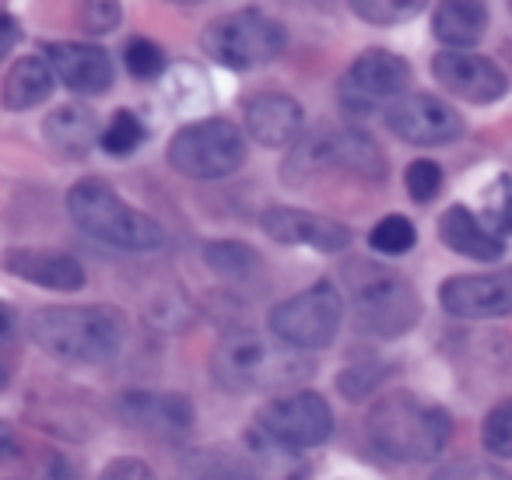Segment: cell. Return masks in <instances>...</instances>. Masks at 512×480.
<instances>
[{
  "label": "cell",
  "instance_id": "ffe728a7",
  "mask_svg": "<svg viewBox=\"0 0 512 480\" xmlns=\"http://www.w3.org/2000/svg\"><path fill=\"white\" fill-rule=\"evenodd\" d=\"M43 141H46V148L57 158H64V162H81V158H88V151H92L95 144H102L99 116H95V109L85 106V102L57 106L43 120Z\"/></svg>",
  "mask_w": 512,
  "mask_h": 480
},
{
  "label": "cell",
  "instance_id": "5b68a950",
  "mask_svg": "<svg viewBox=\"0 0 512 480\" xmlns=\"http://www.w3.org/2000/svg\"><path fill=\"white\" fill-rule=\"evenodd\" d=\"M341 281L362 330L393 340L418 326L421 298L404 274L376 260H348L341 270Z\"/></svg>",
  "mask_w": 512,
  "mask_h": 480
},
{
  "label": "cell",
  "instance_id": "3957f363",
  "mask_svg": "<svg viewBox=\"0 0 512 480\" xmlns=\"http://www.w3.org/2000/svg\"><path fill=\"white\" fill-rule=\"evenodd\" d=\"M214 382L232 393H278L313 375L306 351L281 344L278 337L264 340L253 330H232L218 340L211 354Z\"/></svg>",
  "mask_w": 512,
  "mask_h": 480
},
{
  "label": "cell",
  "instance_id": "74e56055",
  "mask_svg": "<svg viewBox=\"0 0 512 480\" xmlns=\"http://www.w3.org/2000/svg\"><path fill=\"white\" fill-rule=\"evenodd\" d=\"M292 4H302V8H316V11H330L337 0H292Z\"/></svg>",
  "mask_w": 512,
  "mask_h": 480
},
{
  "label": "cell",
  "instance_id": "ac0fdd59",
  "mask_svg": "<svg viewBox=\"0 0 512 480\" xmlns=\"http://www.w3.org/2000/svg\"><path fill=\"white\" fill-rule=\"evenodd\" d=\"M120 414L134 428L169 442H183L197 424L193 403L183 393H127L120 400Z\"/></svg>",
  "mask_w": 512,
  "mask_h": 480
},
{
  "label": "cell",
  "instance_id": "7c38bea8",
  "mask_svg": "<svg viewBox=\"0 0 512 480\" xmlns=\"http://www.w3.org/2000/svg\"><path fill=\"white\" fill-rule=\"evenodd\" d=\"M386 127L393 137L414 148H442L463 137V116L432 92H407L386 109Z\"/></svg>",
  "mask_w": 512,
  "mask_h": 480
},
{
  "label": "cell",
  "instance_id": "484cf974",
  "mask_svg": "<svg viewBox=\"0 0 512 480\" xmlns=\"http://www.w3.org/2000/svg\"><path fill=\"white\" fill-rule=\"evenodd\" d=\"M186 477L190 480H256L253 466L235 452L207 449L186 463Z\"/></svg>",
  "mask_w": 512,
  "mask_h": 480
},
{
  "label": "cell",
  "instance_id": "836d02e7",
  "mask_svg": "<svg viewBox=\"0 0 512 480\" xmlns=\"http://www.w3.org/2000/svg\"><path fill=\"white\" fill-rule=\"evenodd\" d=\"M386 379V365H379V361H369V365H358V368H348V372L341 375V393L351 396V400H358V396L372 393V389L379 386V382Z\"/></svg>",
  "mask_w": 512,
  "mask_h": 480
},
{
  "label": "cell",
  "instance_id": "44dd1931",
  "mask_svg": "<svg viewBox=\"0 0 512 480\" xmlns=\"http://www.w3.org/2000/svg\"><path fill=\"white\" fill-rule=\"evenodd\" d=\"M439 239L446 249H453V253L467 256V260H477V263H495L505 256L502 235L491 232V228L463 204H453L439 218Z\"/></svg>",
  "mask_w": 512,
  "mask_h": 480
},
{
  "label": "cell",
  "instance_id": "e0dca14e",
  "mask_svg": "<svg viewBox=\"0 0 512 480\" xmlns=\"http://www.w3.org/2000/svg\"><path fill=\"white\" fill-rule=\"evenodd\" d=\"M246 130L260 148H292L306 137V109L285 92H256L246 102Z\"/></svg>",
  "mask_w": 512,
  "mask_h": 480
},
{
  "label": "cell",
  "instance_id": "2e32d148",
  "mask_svg": "<svg viewBox=\"0 0 512 480\" xmlns=\"http://www.w3.org/2000/svg\"><path fill=\"white\" fill-rule=\"evenodd\" d=\"M43 57L50 60L60 85H67L74 95H106L113 88L116 67L102 46L95 43H46Z\"/></svg>",
  "mask_w": 512,
  "mask_h": 480
},
{
  "label": "cell",
  "instance_id": "30bf717a",
  "mask_svg": "<svg viewBox=\"0 0 512 480\" xmlns=\"http://www.w3.org/2000/svg\"><path fill=\"white\" fill-rule=\"evenodd\" d=\"M330 431H334V410L320 393L309 389L274 396L256 414V435L288 452L316 449L327 442Z\"/></svg>",
  "mask_w": 512,
  "mask_h": 480
},
{
  "label": "cell",
  "instance_id": "6da1fadb",
  "mask_svg": "<svg viewBox=\"0 0 512 480\" xmlns=\"http://www.w3.org/2000/svg\"><path fill=\"white\" fill-rule=\"evenodd\" d=\"M127 312L116 305H46L29 316V337L67 365H106L127 344Z\"/></svg>",
  "mask_w": 512,
  "mask_h": 480
},
{
  "label": "cell",
  "instance_id": "f35d334b",
  "mask_svg": "<svg viewBox=\"0 0 512 480\" xmlns=\"http://www.w3.org/2000/svg\"><path fill=\"white\" fill-rule=\"evenodd\" d=\"M172 4H186L190 8V4H204V0H172Z\"/></svg>",
  "mask_w": 512,
  "mask_h": 480
},
{
  "label": "cell",
  "instance_id": "8d00e7d4",
  "mask_svg": "<svg viewBox=\"0 0 512 480\" xmlns=\"http://www.w3.org/2000/svg\"><path fill=\"white\" fill-rule=\"evenodd\" d=\"M0 22H4V39H0V53H11L18 46V39H22V29H18V22H15V15H11V11H4V15H0Z\"/></svg>",
  "mask_w": 512,
  "mask_h": 480
},
{
  "label": "cell",
  "instance_id": "603a6c76",
  "mask_svg": "<svg viewBox=\"0 0 512 480\" xmlns=\"http://www.w3.org/2000/svg\"><path fill=\"white\" fill-rule=\"evenodd\" d=\"M57 85V74H53L50 60L46 57H18L15 64L4 74V88H0V102L8 113H25V109H36L39 102H46Z\"/></svg>",
  "mask_w": 512,
  "mask_h": 480
},
{
  "label": "cell",
  "instance_id": "9a60e30c",
  "mask_svg": "<svg viewBox=\"0 0 512 480\" xmlns=\"http://www.w3.org/2000/svg\"><path fill=\"white\" fill-rule=\"evenodd\" d=\"M260 228L281 246H309L316 253H344L351 246V228L337 218L316 211H302V207H267L260 214Z\"/></svg>",
  "mask_w": 512,
  "mask_h": 480
},
{
  "label": "cell",
  "instance_id": "4fadbf2b",
  "mask_svg": "<svg viewBox=\"0 0 512 480\" xmlns=\"http://www.w3.org/2000/svg\"><path fill=\"white\" fill-rule=\"evenodd\" d=\"M432 74L449 95L474 106H491L509 92V74L491 57L470 50H442L432 57Z\"/></svg>",
  "mask_w": 512,
  "mask_h": 480
},
{
  "label": "cell",
  "instance_id": "277c9868",
  "mask_svg": "<svg viewBox=\"0 0 512 480\" xmlns=\"http://www.w3.org/2000/svg\"><path fill=\"white\" fill-rule=\"evenodd\" d=\"M67 214L71 221L102 246L123 249V253H155L165 246V228L144 211L130 207L106 179L88 176L78 179L67 193Z\"/></svg>",
  "mask_w": 512,
  "mask_h": 480
},
{
  "label": "cell",
  "instance_id": "f546056e",
  "mask_svg": "<svg viewBox=\"0 0 512 480\" xmlns=\"http://www.w3.org/2000/svg\"><path fill=\"white\" fill-rule=\"evenodd\" d=\"M404 186L414 204H432L442 190V165L432 158H414L404 172Z\"/></svg>",
  "mask_w": 512,
  "mask_h": 480
},
{
  "label": "cell",
  "instance_id": "4316f807",
  "mask_svg": "<svg viewBox=\"0 0 512 480\" xmlns=\"http://www.w3.org/2000/svg\"><path fill=\"white\" fill-rule=\"evenodd\" d=\"M144 141H148V130H144V123L130 109H116L113 120L102 130V151L109 158H130Z\"/></svg>",
  "mask_w": 512,
  "mask_h": 480
},
{
  "label": "cell",
  "instance_id": "d6a6232c",
  "mask_svg": "<svg viewBox=\"0 0 512 480\" xmlns=\"http://www.w3.org/2000/svg\"><path fill=\"white\" fill-rule=\"evenodd\" d=\"M432 480H512V473H505L502 466L484 463V459L463 456V459H449L446 466H439Z\"/></svg>",
  "mask_w": 512,
  "mask_h": 480
},
{
  "label": "cell",
  "instance_id": "8992f818",
  "mask_svg": "<svg viewBox=\"0 0 512 480\" xmlns=\"http://www.w3.org/2000/svg\"><path fill=\"white\" fill-rule=\"evenodd\" d=\"M320 176H351L362 183H383L386 155L358 127H316L292 148L285 162V179L306 186Z\"/></svg>",
  "mask_w": 512,
  "mask_h": 480
},
{
  "label": "cell",
  "instance_id": "9c48e42d",
  "mask_svg": "<svg viewBox=\"0 0 512 480\" xmlns=\"http://www.w3.org/2000/svg\"><path fill=\"white\" fill-rule=\"evenodd\" d=\"M344 323V295L334 281H316L313 288L285 298L271 309L267 326L281 344L295 351H323L337 340Z\"/></svg>",
  "mask_w": 512,
  "mask_h": 480
},
{
  "label": "cell",
  "instance_id": "f1b7e54d",
  "mask_svg": "<svg viewBox=\"0 0 512 480\" xmlns=\"http://www.w3.org/2000/svg\"><path fill=\"white\" fill-rule=\"evenodd\" d=\"M123 64H127V71L134 74L137 81H155L165 74L169 57H165V50L155 43V39L134 36L127 43V50H123Z\"/></svg>",
  "mask_w": 512,
  "mask_h": 480
},
{
  "label": "cell",
  "instance_id": "d4e9b609",
  "mask_svg": "<svg viewBox=\"0 0 512 480\" xmlns=\"http://www.w3.org/2000/svg\"><path fill=\"white\" fill-rule=\"evenodd\" d=\"M348 8L355 11V18H362L365 25L376 29H393L404 25L411 18H418L428 8V0H348Z\"/></svg>",
  "mask_w": 512,
  "mask_h": 480
},
{
  "label": "cell",
  "instance_id": "83f0119b",
  "mask_svg": "<svg viewBox=\"0 0 512 480\" xmlns=\"http://www.w3.org/2000/svg\"><path fill=\"white\" fill-rule=\"evenodd\" d=\"M414 242H418V228H414V221L404 218V214H386L369 232V246L376 249L379 256H404L414 249Z\"/></svg>",
  "mask_w": 512,
  "mask_h": 480
},
{
  "label": "cell",
  "instance_id": "5bb4252c",
  "mask_svg": "<svg viewBox=\"0 0 512 480\" xmlns=\"http://www.w3.org/2000/svg\"><path fill=\"white\" fill-rule=\"evenodd\" d=\"M439 302L456 319L512 316V267L488 274H456L439 284Z\"/></svg>",
  "mask_w": 512,
  "mask_h": 480
},
{
  "label": "cell",
  "instance_id": "ab89813d",
  "mask_svg": "<svg viewBox=\"0 0 512 480\" xmlns=\"http://www.w3.org/2000/svg\"><path fill=\"white\" fill-rule=\"evenodd\" d=\"M509 8H512V0H509Z\"/></svg>",
  "mask_w": 512,
  "mask_h": 480
},
{
  "label": "cell",
  "instance_id": "8fae6325",
  "mask_svg": "<svg viewBox=\"0 0 512 480\" xmlns=\"http://www.w3.org/2000/svg\"><path fill=\"white\" fill-rule=\"evenodd\" d=\"M411 88V64L393 50H365L344 71L337 85L341 109L351 116H372L376 109H390Z\"/></svg>",
  "mask_w": 512,
  "mask_h": 480
},
{
  "label": "cell",
  "instance_id": "d6986e66",
  "mask_svg": "<svg viewBox=\"0 0 512 480\" xmlns=\"http://www.w3.org/2000/svg\"><path fill=\"white\" fill-rule=\"evenodd\" d=\"M4 270L46 291H81L88 284L85 267L71 253H57V249L15 246L4 253Z\"/></svg>",
  "mask_w": 512,
  "mask_h": 480
},
{
  "label": "cell",
  "instance_id": "7a4b0ae2",
  "mask_svg": "<svg viewBox=\"0 0 512 480\" xmlns=\"http://www.w3.org/2000/svg\"><path fill=\"white\" fill-rule=\"evenodd\" d=\"M449 435H453V421L446 410L425 403L407 389L386 393L365 414V438L379 456L393 463H428L442 456Z\"/></svg>",
  "mask_w": 512,
  "mask_h": 480
},
{
  "label": "cell",
  "instance_id": "ba28073f",
  "mask_svg": "<svg viewBox=\"0 0 512 480\" xmlns=\"http://www.w3.org/2000/svg\"><path fill=\"white\" fill-rule=\"evenodd\" d=\"M165 158L179 176L214 183V179L232 176L246 162V137L232 120L207 116V120L186 123L183 130H176Z\"/></svg>",
  "mask_w": 512,
  "mask_h": 480
},
{
  "label": "cell",
  "instance_id": "7402d4cb",
  "mask_svg": "<svg viewBox=\"0 0 512 480\" xmlns=\"http://www.w3.org/2000/svg\"><path fill=\"white\" fill-rule=\"evenodd\" d=\"M488 0H439L432 32L446 50H470L488 32Z\"/></svg>",
  "mask_w": 512,
  "mask_h": 480
},
{
  "label": "cell",
  "instance_id": "d590c367",
  "mask_svg": "<svg viewBox=\"0 0 512 480\" xmlns=\"http://www.w3.org/2000/svg\"><path fill=\"white\" fill-rule=\"evenodd\" d=\"M488 228L495 235H512V186H509V179L502 183V200L498 204H491V211H488Z\"/></svg>",
  "mask_w": 512,
  "mask_h": 480
},
{
  "label": "cell",
  "instance_id": "cb8c5ba5",
  "mask_svg": "<svg viewBox=\"0 0 512 480\" xmlns=\"http://www.w3.org/2000/svg\"><path fill=\"white\" fill-rule=\"evenodd\" d=\"M204 263H207V270H214V274H218L221 281H228V284H256V281H264V274H267L264 256L256 253L253 246H246V242H239V239L207 242V246H204Z\"/></svg>",
  "mask_w": 512,
  "mask_h": 480
},
{
  "label": "cell",
  "instance_id": "e575fe53",
  "mask_svg": "<svg viewBox=\"0 0 512 480\" xmlns=\"http://www.w3.org/2000/svg\"><path fill=\"white\" fill-rule=\"evenodd\" d=\"M99 480H155V473H151V466L141 463V459L120 456L99 473Z\"/></svg>",
  "mask_w": 512,
  "mask_h": 480
},
{
  "label": "cell",
  "instance_id": "4dcf8cb0",
  "mask_svg": "<svg viewBox=\"0 0 512 480\" xmlns=\"http://www.w3.org/2000/svg\"><path fill=\"white\" fill-rule=\"evenodd\" d=\"M123 22L120 0H78V25L88 36H109Z\"/></svg>",
  "mask_w": 512,
  "mask_h": 480
},
{
  "label": "cell",
  "instance_id": "1f68e13d",
  "mask_svg": "<svg viewBox=\"0 0 512 480\" xmlns=\"http://www.w3.org/2000/svg\"><path fill=\"white\" fill-rule=\"evenodd\" d=\"M481 442L491 456L512 459V403H498L481 424Z\"/></svg>",
  "mask_w": 512,
  "mask_h": 480
},
{
  "label": "cell",
  "instance_id": "52a82bcc",
  "mask_svg": "<svg viewBox=\"0 0 512 480\" xmlns=\"http://www.w3.org/2000/svg\"><path fill=\"white\" fill-rule=\"evenodd\" d=\"M288 32L278 18L260 8H239L221 15L200 32V50L228 71H256L285 53Z\"/></svg>",
  "mask_w": 512,
  "mask_h": 480
}]
</instances>
